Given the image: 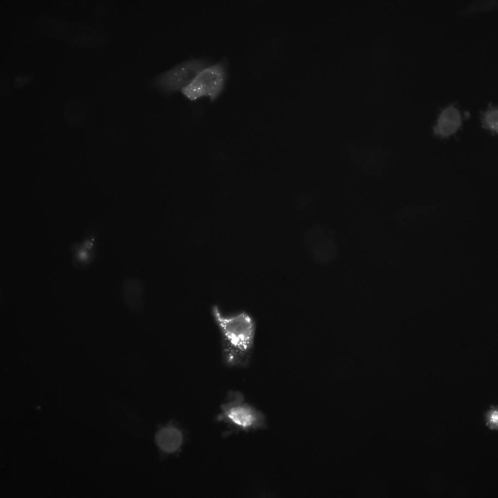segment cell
I'll list each match as a JSON object with an SVG mask.
<instances>
[{
    "label": "cell",
    "mask_w": 498,
    "mask_h": 498,
    "mask_svg": "<svg viewBox=\"0 0 498 498\" xmlns=\"http://www.w3.org/2000/svg\"><path fill=\"white\" fill-rule=\"evenodd\" d=\"M212 314L219 330L223 361L231 368L249 365L254 345L256 324L252 316L245 311L225 314L217 305Z\"/></svg>",
    "instance_id": "6da1fadb"
},
{
    "label": "cell",
    "mask_w": 498,
    "mask_h": 498,
    "mask_svg": "<svg viewBox=\"0 0 498 498\" xmlns=\"http://www.w3.org/2000/svg\"><path fill=\"white\" fill-rule=\"evenodd\" d=\"M218 421H222L236 429L247 431L265 426L264 415L246 402L242 393L230 391L221 406Z\"/></svg>",
    "instance_id": "7a4b0ae2"
},
{
    "label": "cell",
    "mask_w": 498,
    "mask_h": 498,
    "mask_svg": "<svg viewBox=\"0 0 498 498\" xmlns=\"http://www.w3.org/2000/svg\"><path fill=\"white\" fill-rule=\"evenodd\" d=\"M226 75V70L222 63L208 66L182 89V93L191 100L202 96H208L214 99L223 89Z\"/></svg>",
    "instance_id": "3957f363"
},
{
    "label": "cell",
    "mask_w": 498,
    "mask_h": 498,
    "mask_svg": "<svg viewBox=\"0 0 498 498\" xmlns=\"http://www.w3.org/2000/svg\"><path fill=\"white\" fill-rule=\"evenodd\" d=\"M207 66L208 63L203 59L186 61L159 75L155 79V83L164 91L182 90Z\"/></svg>",
    "instance_id": "277c9868"
},
{
    "label": "cell",
    "mask_w": 498,
    "mask_h": 498,
    "mask_svg": "<svg viewBox=\"0 0 498 498\" xmlns=\"http://www.w3.org/2000/svg\"><path fill=\"white\" fill-rule=\"evenodd\" d=\"M304 242L313 259L326 265L332 262L337 253L336 241L332 231L321 224L311 227L305 232Z\"/></svg>",
    "instance_id": "5b68a950"
},
{
    "label": "cell",
    "mask_w": 498,
    "mask_h": 498,
    "mask_svg": "<svg viewBox=\"0 0 498 498\" xmlns=\"http://www.w3.org/2000/svg\"><path fill=\"white\" fill-rule=\"evenodd\" d=\"M461 124L462 118L459 110L453 105H450L440 114L433 132L440 137H447L455 133Z\"/></svg>",
    "instance_id": "8992f818"
},
{
    "label": "cell",
    "mask_w": 498,
    "mask_h": 498,
    "mask_svg": "<svg viewBox=\"0 0 498 498\" xmlns=\"http://www.w3.org/2000/svg\"><path fill=\"white\" fill-rule=\"evenodd\" d=\"M182 439L181 431L173 427L162 428L155 435V441L158 446L168 453L177 451L182 444Z\"/></svg>",
    "instance_id": "52a82bcc"
},
{
    "label": "cell",
    "mask_w": 498,
    "mask_h": 498,
    "mask_svg": "<svg viewBox=\"0 0 498 498\" xmlns=\"http://www.w3.org/2000/svg\"><path fill=\"white\" fill-rule=\"evenodd\" d=\"M483 126L491 131L498 133V111L497 107L490 106L482 117Z\"/></svg>",
    "instance_id": "ba28073f"
},
{
    "label": "cell",
    "mask_w": 498,
    "mask_h": 498,
    "mask_svg": "<svg viewBox=\"0 0 498 498\" xmlns=\"http://www.w3.org/2000/svg\"><path fill=\"white\" fill-rule=\"evenodd\" d=\"M486 421L490 428L492 429L497 428L498 411L496 408L494 407L487 413Z\"/></svg>",
    "instance_id": "9c48e42d"
}]
</instances>
